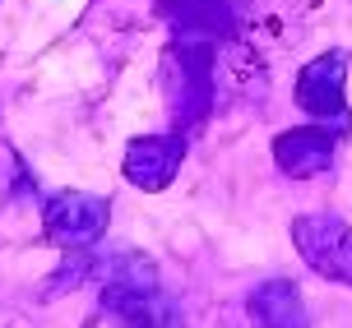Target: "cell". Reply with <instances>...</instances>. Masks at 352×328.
I'll use <instances>...</instances> for the list:
<instances>
[{
    "instance_id": "6da1fadb",
    "label": "cell",
    "mask_w": 352,
    "mask_h": 328,
    "mask_svg": "<svg viewBox=\"0 0 352 328\" xmlns=\"http://www.w3.org/2000/svg\"><path fill=\"white\" fill-rule=\"evenodd\" d=\"M167 102L176 125H195L213 102V47L209 37H176L167 51Z\"/></svg>"
},
{
    "instance_id": "3957f363",
    "label": "cell",
    "mask_w": 352,
    "mask_h": 328,
    "mask_svg": "<svg viewBox=\"0 0 352 328\" xmlns=\"http://www.w3.org/2000/svg\"><path fill=\"white\" fill-rule=\"evenodd\" d=\"M348 56L343 51H324L320 60H311V65L301 69L297 79V106L306 111V116H316L320 125H329L334 134H343L348 130V97H343V84H348Z\"/></svg>"
},
{
    "instance_id": "52a82bcc",
    "label": "cell",
    "mask_w": 352,
    "mask_h": 328,
    "mask_svg": "<svg viewBox=\"0 0 352 328\" xmlns=\"http://www.w3.org/2000/svg\"><path fill=\"white\" fill-rule=\"evenodd\" d=\"M274 162H278V172L292 176V180L320 176L329 162H334V130H329V125H297V130H283V134L274 139Z\"/></svg>"
},
{
    "instance_id": "7a4b0ae2",
    "label": "cell",
    "mask_w": 352,
    "mask_h": 328,
    "mask_svg": "<svg viewBox=\"0 0 352 328\" xmlns=\"http://www.w3.org/2000/svg\"><path fill=\"white\" fill-rule=\"evenodd\" d=\"M107 218H111V204H107L102 194H84V190L52 194L42 204V231H47V241L65 245V250L93 245L107 231Z\"/></svg>"
},
{
    "instance_id": "9c48e42d",
    "label": "cell",
    "mask_w": 352,
    "mask_h": 328,
    "mask_svg": "<svg viewBox=\"0 0 352 328\" xmlns=\"http://www.w3.org/2000/svg\"><path fill=\"white\" fill-rule=\"evenodd\" d=\"M167 23L181 37H228L232 33V5L228 0H158Z\"/></svg>"
},
{
    "instance_id": "ba28073f",
    "label": "cell",
    "mask_w": 352,
    "mask_h": 328,
    "mask_svg": "<svg viewBox=\"0 0 352 328\" xmlns=\"http://www.w3.org/2000/svg\"><path fill=\"white\" fill-rule=\"evenodd\" d=\"M246 319L255 328H311L306 301L287 277H274V282H264L246 296Z\"/></svg>"
},
{
    "instance_id": "5b68a950",
    "label": "cell",
    "mask_w": 352,
    "mask_h": 328,
    "mask_svg": "<svg viewBox=\"0 0 352 328\" xmlns=\"http://www.w3.org/2000/svg\"><path fill=\"white\" fill-rule=\"evenodd\" d=\"M98 296L121 328H181V310L162 296V287H98Z\"/></svg>"
},
{
    "instance_id": "30bf717a",
    "label": "cell",
    "mask_w": 352,
    "mask_h": 328,
    "mask_svg": "<svg viewBox=\"0 0 352 328\" xmlns=\"http://www.w3.org/2000/svg\"><path fill=\"white\" fill-rule=\"evenodd\" d=\"M98 287H158V268L140 250H111L88 268Z\"/></svg>"
},
{
    "instance_id": "8992f818",
    "label": "cell",
    "mask_w": 352,
    "mask_h": 328,
    "mask_svg": "<svg viewBox=\"0 0 352 328\" xmlns=\"http://www.w3.org/2000/svg\"><path fill=\"white\" fill-rule=\"evenodd\" d=\"M181 157H186V148H181L176 134H144L125 148L121 172H125L130 185L153 194V190H167L172 185V176L181 172Z\"/></svg>"
},
{
    "instance_id": "8fae6325",
    "label": "cell",
    "mask_w": 352,
    "mask_h": 328,
    "mask_svg": "<svg viewBox=\"0 0 352 328\" xmlns=\"http://www.w3.org/2000/svg\"><path fill=\"white\" fill-rule=\"evenodd\" d=\"M0 190L5 194H28L33 190V185H28V172L19 167V157L10 153L5 143H0Z\"/></svg>"
},
{
    "instance_id": "277c9868",
    "label": "cell",
    "mask_w": 352,
    "mask_h": 328,
    "mask_svg": "<svg viewBox=\"0 0 352 328\" xmlns=\"http://www.w3.org/2000/svg\"><path fill=\"white\" fill-rule=\"evenodd\" d=\"M301 259L311 263L320 277H334L343 287H352V226L338 218H297L292 226Z\"/></svg>"
}]
</instances>
